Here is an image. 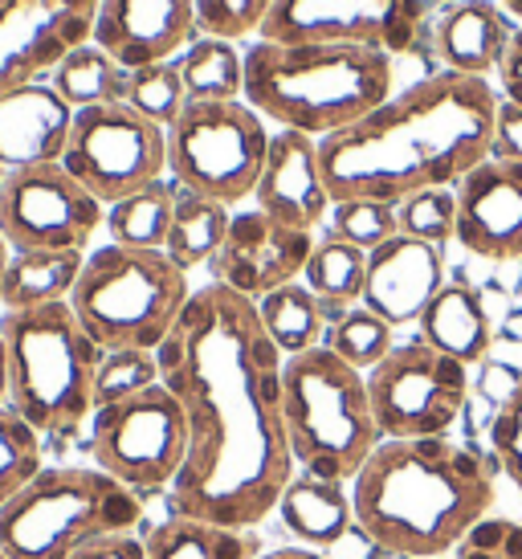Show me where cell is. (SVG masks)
Returning a JSON list of instances; mask_svg holds the SVG:
<instances>
[{
    "mask_svg": "<svg viewBox=\"0 0 522 559\" xmlns=\"http://www.w3.org/2000/svg\"><path fill=\"white\" fill-rule=\"evenodd\" d=\"M258 314L265 335L274 340V347L286 359L302 356V352L323 343L327 307L307 282H286V286H277L274 295L258 298Z\"/></svg>",
    "mask_w": 522,
    "mask_h": 559,
    "instance_id": "cell-26",
    "label": "cell"
},
{
    "mask_svg": "<svg viewBox=\"0 0 522 559\" xmlns=\"http://www.w3.org/2000/svg\"><path fill=\"white\" fill-rule=\"evenodd\" d=\"M188 103H233L246 91V53L225 37H200L180 53Z\"/></svg>",
    "mask_w": 522,
    "mask_h": 559,
    "instance_id": "cell-29",
    "label": "cell"
},
{
    "mask_svg": "<svg viewBox=\"0 0 522 559\" xmlns=\"http://www.w3.org/2000/svg\"><path fill=\"white\" fill-rule=\"evenodd\" d=\"M270 131L246 98L233 103H188L168 127V171L176 185L216 204L253 197L265 168Z\"/></svg>",
    "mask_w": 522,
    "mask_h": 559,
    "instance_id": "cell-9",
    "label": "cell"
},
{
    "mask_svg": "<svg viewBox=\"0 0 522 559\" xmlns=\"http://www.w3.org/2000/svg\"><path fill=\"white\" fill-rule=\"evenodd\" d=\"M74 107L49 82L0 94V164L9 171L62 164Z\"/></svg>",
    "mask_w": 522,
    "mask_h": 559,
    "instance_id": "cell-21",
    "label": "cell"
},
{
    "mask_svg": "<svg viewBox=\"0 0 522 559\" xmlns=\"http://www.w3.org/2000/svg\"><path fill=\"white\" fill-rule=\"evenodd\" d=\"M49 86L62 94L74 110L103 107V103H123L127 70L115 62L103 46L86 41V46L74 49V53L49 74Z\"/></svg>",
    "mask_w": 522,
    "mask_h": 559,
    "instance_id": "cell-30",
    "label": "cell"
},
{
    "mask_svg": "<svg viewBox=\"0 0 522 559\" xmlns=\"http://www.w3.org/2000/svg\"><path fill=\"white\" fill-rule=\"evenodd\" d=\"M9 352V408H16L37 433L70 437L94 417V380L103 347L82 326L70 302L29 311H4L0 319Z\"/></svg>",
    "mask_w": 522,
    "mask_h": 559,
    "instance_id": "cell-5",
    "label": "cell"
},
{
    "mask_svg": "<svg viewBox=\"0 0 522 559\" xmlns=\"http://www.w3.org/2000/svg\"><path fill=\"white\" fill-rule=\"evenodd\" d=\"M62 168L103 204L155 185L168 168V131L127 103L74 110Z\"/></svg>",
    "mask_w": 522,
    "mask_h": 559,
    "instance_id": "cell-12",
    "label": "cell"
},
{
    "mask_svg": "<svg viewBox=\"0 0 522 559\" xmlns=\"http://www.w3.org/2000/svg\"><path fill=\"white\" fill-rule=\"evenodd\" d=\"M107 221L103 201L78 185L62 164L9 171L0 188V237L21 249H86Z\"/></svg>",
    "mask_w": 522,
    "mask_h": 559,
    "instance_id": "cell-13",
    "label": "cell"
},
{
    "mask_svg": "<svg viewBox=\"0 0 522 559\" xmlns=\"http://www.w3.org/2000/svg\"><path fill=\"white\" fill-rule=\"evenodd\" d=\"M502 9H507V13H514L522 21V0H502Z\"/></svg>",
    "mask_w": 522,
    "mask_h": 559,
    "instance_id": "cell-47",
    "label": "cell"
},
{
    "mask_svg": "<svg viewBox=\"0 0 522 559\" xmlns=\"http://www.w3.org/2000/svg\"><path fill=\"white\" fill-rule=\"evenodd\" d=\"M310 249L315 241L307 229H290L282 221L265 217L261 209H246V213H233L229 237L213 258V274L221 286L258 302L274 295L277 286L302 278Z\"/></svg>",
    "mask_w": 522,
    "mask_h": 559,
    "instance_id": "cell-16",
    "label": "cell"
},
{
    "mask_svg": "<svg viewBox=\"0 0 522 559\" xmlns=\"http://www.w3.org/2000/svg\"><path fill=\"white\" fill-rule=\"evenodd\" d=\"M331 225H335L331 234L359 246L364 253L380 249L384 241H392V237L400 234L396 204H384V201H335Z\"/></svg>",
    "mask_w": 522,
    "mask_h": 559,
    "instance_id": "cell-38",
    "label": "cell"
},
{
    "mask_svg": "<svg viewBox=\"0 0 522 559\" xmlns=\"http://www.w3.org/2000/svg\"><path fill=\"white\" fill-rule=\"evenodd\" d=\"M9 258H13V249H9V241L0 237V286H4V270H9Z\"/></svg>",
    "mask_w": 522,
    "mask_h": 559,
    "instance_id": "cell-46",
    "label": "cell"
},
{
    "mask_svg": "<svg viewBox=\"0 0 522 559\" xmlns=\"http://www.w3.org/2000/svg\"><path fill=\"white\" fill-rule=\"evenodd\" d=\"M143 498L98 466H46L0 507V547L9 559H70L94 539L131 535Z\"/></svg>",
    "mask_w": 522,
    "mask_h": 559,
    "instance_id": "cell-7",
    "label": "cell"
},
{
    "mask_svg": "<svg viewBox=\"0 0 522 559\" xmlns=\"http://www.w3.org/2000/svg\"><path fill=\"white\" fill-rule=\"evenodd\" d=\"M70 559H147V551L135 535H107V539H94L82 551H74Z\"/></svg>",
    "mask_w": 522,
    "mask_h": 559,
    "instance_id": "cell-42",
    "label": "cell"
},
{
    "mask_svg": "<svg viewBox=\"0 0 522 559\" xmlns=\"http://www.w3.org/2000/svg\"><path fill=\"white\" fill-rule=\"evenodd\" d=\"M82 265H86L82 249H21L13 253L9 270H4V286H0L4 311L70 302Z\"/></svg>",
    "mask_w": 522,
    "mask_h": 559,
    "instance_id": "cell-24",
    "label": "cell"
},
{
    "mask_svg": "<svg viewBox=\"0 0 522 559\" xmlns=\"http://www.w3.org/2000/svg\"><path fill=\"white\" fill-rule=\"evenodd\" d=\"M494 495V466L446 437L380 441L352 481L359 531L408 559L458 547L486 519Z\"/></svg>",
    "mask_w": 522,
    "mask_h": 559,
    "instance_id": "cell-3",
    "label": "cell"
},
{
    "mask_svg": "<svg viewBox=\"0 0 522 559\" xmlns=\"http://www.w3.org/2000/svg\"><path fill=\"white\" fill-rule=\"evenodd\" d=\"M155 359L188 417V457L171 481L176 514L258 527L294 481L282 413L286 356L265 335L258 302L221 282L200 286Z\"/></svg>",
    "mask_w": 522,
    "mask_h": 559,
    "instance_id": "cell-1",
    "label": "cell"
},
{
    "mask_svg": "<svg viewBox=\"0 0 522 559\" xmlns=\"http://www.w3.org/2000/svg\"><path fill=\"white\" fill-rule=\"evenodd\" d=\"M498 79H502V94H507V103H519L522 107V29H514V37H510Z\"/></svg>",
    "mask_w": 522,
    "mask_h": 559,
    "instance_id": "cell-43",
    "label": "cell"
},
{
    "mask_svg": "<svg viewBox=\"0 0 522 559\" xmlns=\"http://www.w3.org/2000/svg\"><path fill=\"white\" fill-rule=\"evenodd\" d=\"M147 559H253L258 544L246 531L216 527L204 519H188V514H171L168 523L147 531L143 539Z\"/></svg>",
    "mask_w": 522,
    "mask_h": 559,
    "instance_id": "cell-27",
    "label": "cell"
},
{
    "mask_svg": "<svg viewBox=\"0 0 522 559\" xmlns=\"http://www.w3.org/2000/svg\"><path fill=\"white\" fill-rule=\"evenodd\" d=\"M197 0H103L94 46H103L123 66L139 70L152 62H171L192 46Z\"/></svg>",
    "mask_w": 522,
    "mask_h": 559,
    "instance_id": "cell-18",
    "label": "cell"
},
{
    "mask_svg": "<svg viewBox=\"0 0 522 559\" xmlns=\"http://www.w3.org/2000/svg\"><path fill=\"white\" fill-rule=\"evenodd\" d=\"M396 225L404 237L446 246L449 237H458V192L453 188H425L396 204Z\"/></svg>",
    "mask_w": 522,
    "mask_h": 559,
    "instance_id": "cell-36",
    "label": "cell"
},
{
    "mask_svg": "<svg viewBox=\"0 0 522 559\" xmlns=\"http://www.w3.org/2000/svg\"><path fill=\"white\" fill-rule=\"evenodd\" d=\"M152 384H159V359H155V352H139V347L107 352L103 364H98V380H94V408L127 401V396L152 389Z\"/></svg>",
    "mask_w": 522,
    "mask_h": 559,
    "instance_id": "cell-37",
    "label": "cell"
},
{
    "mask_svg": "<svg viewBox=\"0 0 522 559\" xmlns=\"http://www.w3.org/2000/svg\"><path fill=\"white\" fill-rule=\"evenodd\" d=\"M188 298V270H180L164 249L110 241L86 258L70 307L103 352H155L185 314Z\"/></svg>",
    "mask_w": 522,
    "mask_h": 559,
    "instance_id": "cell-8",
    "label": "cell"
},
{
    "mask_svg": "<svg viewBox=\"0 0 522 559\" xmlns=\"http://www.w3.org/2000/svg\"><path fill=\"white\" fill-rule=\"evenodd\" d=\"M490 156L494 159H510V164H522V107H519V103L498 98Z\"/></svg>",
    "mask_w": 522,
    "mask_h": 559,
    "instance_id": "cell-41",
    "label": "cell"
},
{
    "mask_svg": "<svg viewBox=\"0 0 522 559\" xmlns=\"http://www.w3.org/2000/svg\"><path fill=\"white\" fill-rule=\"evenodd\" d=\"M420 29V0H274L261 41L364 46L404 53Z\"/></svg>",
    "mask_w": 522,
    "mask_h": 559,
    "instance_id": "cell-14",
    "label": "cell"
},
{
    "mask_svg": "<svg viewBox=\"0 0 522 559\" xmlns=\"http://www.w3.org/2000/svg\"><path fill=\"white\" fill-rule=\"evenodd\" d=\"M327 347L343 364H352V368H359V372L368 376L396 343H392V326L380 314H371L368 307H355V311H343L335 319L331 335H327Z\"/></svg>",
    "mask_w": 522,
    "mask_h": 559,
    "instance_id": "cell-35",
    "label": "cell"
},
{
    "mask_svg": "<svg viewBox=\"0 0 522 559\" xmlns=\"http://www.w3.org/2000/svg\"><path fill=\"white\" fill-rule=\"evenodd\" d=\"M0 404H9V352H4V335H0Z\"/></svg>",
    "mask_w": 522,
    "mask_h": 559,
    "instance_id": "cell-45",
    "label": "cell"
},
{
    "mask_svg": "<svg viewBox=\"0 0 522 559\" xmlns=\"http://www.w3.org/2000/svg\"><path fill=\"white\" fill-rule=\"evenodd\" d=\"M176 188L155 180V185L139 188L123 201H115L107 209V229L115 246L131 249H164L168 246L171 213H176Z\"/></svg>",
    "mask_w": 522,
    "mask_h": 559,
    "instance_id": "cell-31",
    "label": "cell"
},
{
    "mask_svg": "<svg viewBox=\"0 0 522 559\" xmlns=\"http://www.w3.org/2000/svg\"><path fill=\"white\" fill-rule=\"evenodd\" d=\"M4 180H9V168H4V164H0V188H4Z\"/></svg>",
    "mask_w": 522,
    "mask_h": 559,
    "instance_id": "cell-48",
    "label": "cell"
},
{
    "mask_svg": "<svg viewBox=\"0 0 522 559\" xmlns=\"http://www.w3.org/2000/svg\"><path fill=\"white\" fill-rule=\"evenodd\" d=\"M446 253L441 246L396 234L380 249L368 253V282H364V307L380 314L388 326L416 323L432 295L446 286Z\"/></svg>",
    "mask_w": 522,
    "mask_h": 559,
    "instance_id": "cell-20",
    "label": "cell"
},
{
    "mask_svg": "<svg viewBox=\"0 0 522 559\" xmlns=\"http://www.w3.org/2000/svg\"><path fill=\"white\" fill-rule=\"evenodd\" d=\"M270 4L274 0H197V25L204 29V37L241 41L249 33H261Z\"/></svg>",
    "mask_w": 522,
    "mask_h": 559,
    "instance_id": "cell-39",
    "label": "cell"
},
{
    "mask_svg": "<svg viewBox=\"0 0 522 559\" xmlns=\"http://www.w3.org/2000/svg\"><path fill=\"white\" fill-rule=\"evenodd\" d=\"M282 413L294 462L307 466L315 478L355 481V474L380 445L368 376L343 364L327 343L286 359Z\"/></svg>",
    "mask_w": 522,
    "mask_h": 559,
    "instance_id": "cell-6",
    "label": "cell"
},
{
    "mask_svg": "<svg viewBox=\"0 0 522 559\" xmlns=\"http://www.w3.org/2000/svg\"><path fill=\"white\" fill-rule=\"evenodd\" d=\"M246 103L286 131L327 140L392 98V53L364 46H277L246 49Z\"/></svg>",
    "mask_w": 522,
    "mask_h": 559,
    "instance_id": "cell-4",
    "label": "cell"
},
{
    "mask_svg": "<svg viewBox=\"0 0 522 559\" xmlns=\"http://www.w3.org/2000/svg\"><path fill=\"white\" fill-rule=\"evenodd\" d=\"M0 559H9V551H4V547H0Z\"/></svg>",
    "mask_w": 522,
    "mask_h": 559,
    "instance_id": "cell-49",
    "label": "cell"
},
{
    "mask_svg": "<svg viewBox=\"0 0 522 559\" xmlns=\"http://www.w3.org/2000/svg\"><path fill=\"white\" fill-rule=\"evenodd\" d=\"M94 466L131 486L135 495L164 490L188 457V417L159 380L127 401L98 404L91 417Z\"/></svg>",
    "mask_w": 522,
    "mask_h": 559,
    "instance_id": "cell-10",
    "label": "cell"
},
{
    "mask_svg": "<svg viewBox=\"0 0 522 559\" xmlns=\"http://www.w3.org/2000/svg\"><path fill=\"white\" fill-rule=\"evenodd\" d=\"M41 469V433L16 408L0 404V507L21 495Z\"/></svg>",
    "mask_w": 522,
    "mask_h": 559,
    "instance_id": "cell-33",
    "label": "cell"
},
{
    "mask_svg": "<svg viewBox=\"0 0 522 559\" xmlns=\"http://www.w3.org/2000/svg\"><path fill=\"white\" fill-rule=\"evenodd\" d=\"M498 94L486 79L441 70L384 107L319 140L331 201L400 204L425 188H458L490 159Z\"/></svg>",
    "mask_w": 522,
    "mask_h": 559,
    "instance_id": "cell-2",
    "label": "cell"
},
{
    "mask_svg": "<svg viewBox=\"0 0 522 559\" xmlns=\"http://www.w3.org/2000/svg\"><path fill=\"white\" fill-rule=\"evenodd\" d=\"M229 221H233V213L225 204L180 188L164 253H168L180 270H197V265L213 262L216 253H221V246H225V237H229Z\"/></svg>",
    "mask_w": 522,
    "mask_h": 559,
    "instance_id": "cell-28",
    "label": "cell"
},
{
    "mask_svg": "<svg viewBox=\"0 0 522 559\" xmlns=\"http://www.w3.org/2000/svg\"><path fill=\"white\" fill-rule=\"evenodd\" d=\"M253 209L290 225V229H307V234L315 225H323L335 201H331V188L323 176L319 140L277 127V135H270L258 188H253Z\"/></svg>",
    "mask_w": 522,
    "mask_h": 559,
    "instance_id": "cell-19",
    "label": "cell"
},
{
    "mask_svg": "<svg viewBox=\"0 0 522 559\" xmlns=\"http://www.w3.org/2000/svg\"><path fill=\"white\" fill-rule=\"evenodd\" d=\"M416 323H420V340L429 343L432 352L458 359L465 368L486 359L490 352V314L470 286H441Z\"/></svg>",
    "mask_w": 522,
    "mask_h": 559,
    "instance_id": "cell-23",
    "label": "cell"
},
{
    "mask_svg": "<svg viewBox=\"0 0 522 559\" xmlns=\"http://www.w3.org/2000/svg\"><path fill=\"white\" fill-rule=\"evenodd\" d=\"M368 396L384 441L446 437L470 396V368L425 340L396 343L368 372Z\"/></svg>",
    "mask_w": 522,
    "mask_h": 559,
    "instance_id": "cell-11",
    "label": "cell"
},
{
    "mask_svg": "<svg viewBox=\"0 0 522 559\" xmlns=\"http://www.w3.org/2000/svg\"><path fill=\"white\" fill-rule=\"evenodd\" d=\"M514 29L507 21V9L494 0H461L437 25V53L446 70L486 79L490 70H502L507 46Z\"/></svg>",
    "mask_w": 522,
    "mask_h": 559,
    "instance_id": "cell-22",
    "label": "cell"
},
{
    "mask_svg": "<svg viewBox=\"0 0 522 559\" xmlns=\"http://www.w3.org/2000/svg\"><path fill=\"white\" fill-rule=\"evenodd\" d=\"M277 514L290 535H298L310 547L339 544L347 527L355 523V502L343 490V481H327L315 474H302L286 486V495L277 502Z\"/></svg>",
    "mask_w": 522,
    "mask_h": 559,
    "instance_id": "cell-25",
    "label": "cell"
},
{
    "mask_svg": "<svg viewBox=\"0 0 522 559\" xmlns=\"http://www.w3.org/2000/svg\"><path fill=\"white\" fill-rule=\"evenodd\" d=\"M490 441H494L498 462L507 466L510 481L519 486V495H522V380L514 384V392L507 396V404L498 408L494 429H490Z\"/></svg>",
    "mask_w": 522,
    "mask_h": 559,
    "instance_id": "cell-40",
    "label": "cell"
},
{
    "mask_svg": "<svg viewBox=\"0 0 522 559\" xmlns=\"http://www.w3.org/2000/svg\"><path fill=\"white\" fill-rule=\"evenodd\" d=\"M103 0H0V94L41 82L94 41Z\"/></svg>",
    "mask_w": 522,
    "mask_h": 559,
    "instance_id": "cell-15",
    "label": "cell"
},
{
    "mask_svg": "<svg viewBox=\"0 0 522 559\" xmlns=\"http://www.w3.org/2000/svg\"><path fill=\"white\" fill-rule=\"evenodd\" d=\"M253 559H323L315 547H277V551H265V556H253Z\"/></svg>",
    "mask_w": 522,
    "mask_h": 559,
    "instance_id": "cell-44",
    "label": "cell"
},
{
    "mask_svg": "<svg viewBox=\"0 0 522 559\" xmlns=\"http://www.w3.org/2000/svg\"><path fill=\"white\" fill-rule=\"evenodd\" d=\"M458 241L477 258H522V164L482 159L458 188Z\"/></svg>",
    "mask_w": 522,
    "mask_h": 559,
    "instance_id": "cell-17",
    "label": "cell"
},
{
    "mask_svg": "<svg viewBox=\"0 0 522 559\" xmlns=\"http://www.w3.org/2000/svg\"><path fill=\"white\" fill-rule=\"evenodd\" d=\"M127 107H135L143 119H152L168 131L180 110L188 107V91L185 79H180V62H152L139 66V70H127Z\"/></svg>",
    "mask_w": 522,
    "mask_h": 559,
    "instance_id": "cell-34",
    "label": "cell"
},
{
    "mask_svg": "<svg viewBox=\"0 0 522 559\" xmlns=\"http://www.w3.org/2000/svg\"><path fill=\"white\" fill-rule=\"evenodd\" d=\"M302 282H307L315 295L323 298L327 311L335 307H352L364 298V282H368V253L352 241H343L339 234L315 241L310 249V262L302 270Z\"/></svg>",
    "mask_w": 522,
    "mask_h": 559,
    "instance_id": "cell-32",
    "label": "cell"
}]
</instances>
